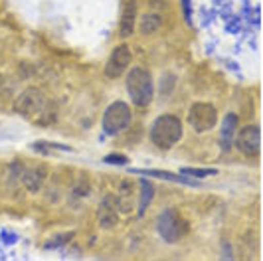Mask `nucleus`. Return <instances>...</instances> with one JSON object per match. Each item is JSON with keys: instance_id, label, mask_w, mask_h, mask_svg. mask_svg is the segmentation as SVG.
<instances>
[{"instance_id": "1", "label": "nucleus", "mask_w": 263, "mask_h": 261, "mask_svg": "<svg viewBox=\"0 0 263 261\" xmlns=\"http://www.w3.org/2000/svg\"><path fill=\"white\" fill-rule=\"evenodd\" d=\"M14 111L22 117L34 119L36 125H50L55 119L53 105L48 101L44 91H40L36 87H30L18 95V99L14 103Z\"/></svg>"}, {"instance_id": "2", "label": "nucleus", "mask_w": 263, "mask_h": 261, "mask_svg": "<svg viewBox=\"0 0 263 261\" xmlns=\"http://www.w3.org/2000/svg\"><path fill=\"white\" fill-rule=\"evenodd\" d=\"M182 139V121L176 115H160L151 127V141L158 148L168 151Z\"/></svg>"}, {"instance_id": "3", "label": "nucleus", "mask_w": 263, "mask_h": 261, "mask_svg": "<svg viewBox=\"0 0 263 261\" xmlns=\"http://www.w3.org/2000/svg\"><path fill=\"white\" fill-rule=\"evenodd\" d=\"M127 91L131 101L137 107H148L155 97V83L153 76L145 67H133L127 73Z\"/></svg>"}, {"instance_id": "4", "label": "nucleus", "mask_w": 263, "mask_h": 261, "mask_svg": "<svg viewBox=\"0 0 263 261\" xmlns=\"http://www.w3.org/2000/svg\"><path fill=\"white\" fill-rule=\"evenodd\" d=\"M157 230L164 241L176 244V241H180V239L188 234V223H186L184 218L178 214V210L168 208L158 216Z\"/></svg>"}, {"instance_id": "5", "label": "nucleus", "mask_w": 263, "mask_h": 261, "mask_svg": "<svg viewBox=\"0 0 263 261\" xmlns=\"http://www.w3.org/2000/svg\"><path fill=\"white\" fill-rule=\"evenodd\" d=\"M131 125V109L125 101H113L103 113V130L107 135H119Z\"/></svg>"}, {"instance_id": "6", "label": "nucleus", "mask_w": 263, "mask_h": 261, "mask_svg": "<svg viewBox=\"0 0 263 261\" xmlns=\"http://www.w3.org/2000/svg\"><path fill=\"white\" fill-rule=\"evenodd\" d=\"M188 123L196 133H208L218 123V109L212 103L198 101L188 109Z\"/></svg>"}, {"instance_id": "7", "label": "nucleus", "mask_w": 263, "mask_h": 261, "mask_svg": "<svg viewBox=\"0 0 263 261\" xmlns=\"http://www.w3.org/2000/svg\"><path fill=\"white\" fill-rule=\"evenodd\" d=\"M237 151L246 157H257L261 151V129L259 125H248L239 130L234 139Z\"/></svg>"}, {"instance_id": "8", "label": "nucleus", "mask_w": 263, "mask_h": 261, "mask_svg": "<svg viewBox=\"0 0 263 261\" xmlns=\"http://www.w3.org/2000/svg\"><path fill=\"white\" fill-rule=\"evenodd\" d=\"M131 62H133V53H131V50H129V46H127V44H121V46H117V48L111 52L109 60H107L105 76L109 79L121 78V76L129 69Z\"/></svg>"}, {"instance_id": "9", "label": "nucleus", "mask_w": 263, "mask_h": 261, "mask_svg": "<svg viewBox=\"0 0 263 261\" xmlns=\"http://www.w3.org/2000/svg\"><path fill=\"white\" fill-rule=\"evenodd\" d=\"M97 220H99V226L105 228V230H111L115 228L119 222V206H117V196L115 194H107L101 204H99V210H97Z\"/></svg>"}, {"instance_id": "10", "label": "nucleus", "mask_w": 263, "mask_h": 261, "mask_svg": "<svg viewBox=\"0 0 263 261\" xmlns=\"http://www.w3.org/2000/svg\"><path fill=\"white\" fill-rule=\"evenodd\" d=\"M137 28V2L127 0L121 12V22H119V36L121 38H129L135 34Z\"/></svg>"}, {"instance_id": "11", "label": "nucleus", "mask_w": 263, "mask_h": 261, "mask_svg": "<svg viewBox=\"0 0 263 261\" xmlns=\"http://www.w3.org/2000/svg\"><path fill=\"white\" fill-rule=\"evenodd\" d=\"M20 180H22V184H24V188H26L28 192L36 194V192H40V190H42V186H44V180H46V170H44V169L22 170Z\"/></svg>"}, {"instance_id": "12", "label": "nucleus", "mask_w": 263, "mask_h": 261, "mask_svg": "<svg viewBox=\"0 0 263 261\" xmlns=\"http://www.w3.org/2000/svg\"><path fill=\"white\" fill-rule=\"evenodd\" d=\"M236 130H237V115L234 113H228L222 123V130H220V143H222V148L224 151H230L232 144H234V139H236Z\"/></svg>"}, {"instance_id": "13", "label": "nucleus", "mask_w": 263, "mask_h": 261, "mask_svg": "<svg viewBox=\"0 0 263 261\" xmlns=\"http://www.w3.org/2000/svg\"><path fill=\"white\" fill-rule=\"evenodd\" d=\"M160 26H162V18H160V14L148 12V14H145V16L141 18L139 32H141L143 36H151V34H155Z\"/></svg>"}, {"instance_id": "14", "label": "nucleus", "mask_w": 263, "mask_h": 261, "mask_svg": "<svg viewBox=\"0 0 263 261\" xmlns=\"http://www.w3.org/2000/svg\"><path fill=\"white\" fill-rule=\"evenodd\" d=\"M155 198V184L148 182V180H141V200H139V216L145 214V210L148 208V204L153 202Z\"/></svg>"}, {"instance_id": "15", "label": "nucleus", "mask_w": 263, "mask_h": 261, "mask_svg": "<svg viewBox=\"0 0 263 261\" xmlns=\"http://www.w3.org/2000/svg\"><path fill=\"white\" fill-rule=\"evenodd\" d=\"M139 174H153L158 178H166V180H174V182H186V184H194L192 180H186L184 176H176V174H168V172H158V170H135Z\"/></svg>"}, {"instance_id": "16", "label": "nucleus", "mask_w": 263, "mask_h": 261, "mask_svg": "<svg viewBox=\"0 0 263 261\" xmlns=\"http://www.w3.org/2000/svg\"><path fill=\"white\" fill-rule=\"evenodd\" d=\"M73 237V232H67L66 235H62V237H53L52 241H48L46 244V249H53V248H62V246H66L67 241Z\"/></svg>"}, {"instance_id": "17", "label": "nucleus", "mask_w": 263, "mask_h": 261, "mask_svg": "<svg viewBox=\"0 0 263 261\" xmlns=\"http://www.w3.org/2000/svg\"><path fill=\"white\" fill-rule=\"evenodd\" d=\"M182 174H188V176H198V178H204V176H212V174H218V170H200V169H182Z\"/></svg>"}, {"instance_id": "18", "label": "nucleus", "mask_w": 263, "mask_h": 261, "mask_svg": "<svg viewBox=\"0 0 263 261\" xmlns=\"http://www.w3.org/2000/svg\"><path fill=\"white\" fill-rule=\"evenodd\" d=\"M107 164H127V157H121V155H111L105 157Z\"/></svg>"}]
</instances>
